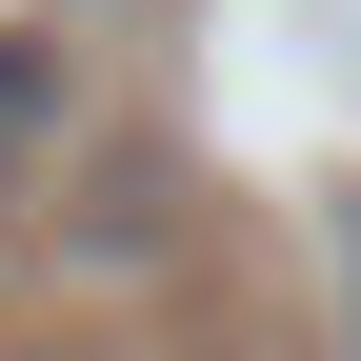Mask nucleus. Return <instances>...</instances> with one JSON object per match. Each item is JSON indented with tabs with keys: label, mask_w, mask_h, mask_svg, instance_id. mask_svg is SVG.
Listing matches in <instances>:
<instances>
[{
	"label": "nucleus",
	"mask_w": 361,
	"mask_h": 361,
	"mask_svg": "<svg viewBox=\"0 0 361 361\" xmlns=\"http://www.w3.org/2000/svg\"><path fill=\"white\" fill-rule=\"evenodd\" d=\"M61 101H80V40H61V20H0V201L40 180V141H61Z\"/></svg>",
	"instance_id": "nucleus-1"
}]
</instances>
